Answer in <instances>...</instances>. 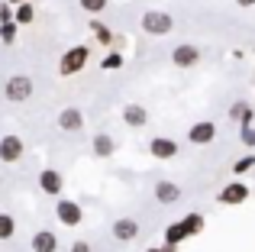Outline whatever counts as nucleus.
Masks as SVG:
<instances>
[{
  "label": "nucleus",
  "mask_w": 255,
  "mask_h": 252,
  "mask_svg": "<svg viewBox=\"0 0 255 252\" xmlns=\"http://www.w3.org/2000/svg\"><path fill=\"white\" fill-rule=\"evenodd\" d=\"M71 252H91V246H87V243L81 240V243H75V246H71Z\"/></svg>",
  "instance_id": "obj_28"
},
{
  "label": "nucleus",
  "mask_w": 255,
  "mask_h": 252,
  "mask_svg": "<svg viewBox=\"0 0 255 252\" xmlns=\"http://www.w3.org/2000/svg\"><path fill=\"white\" fill-rule=\"evenodd\" d=\"M213 139H217V123H210V120H200L187 129V142L191 145H210Z\"/></svg>",
  "instance_id": "obj_5"
},
{
  "label": "nucleus",
  "mask_w": 255,
  "mask_h": 252,
  "mask_svg": "<svg viewBox=\"0 0 255 252\" xmlns=\"http://www.w3.org/2000/svg\"><path fill=\"white\" fill-rule=\"evenodd\" d=\"M91 32L94 39H97L100 45H113V29L107 23H100V19H91Z\"/></svg>",
  "instance_id": "obj_18"
},
{
  "label": "nucleus",
  "mask_w": 255,
  "mask_h": 252,
  "mask_svg": "<svg viewBox=\"0 0 255 252\" xmlns=\"http://www.w3.org/2000/svg\"><path fill=\"white\" fill-rule=\"evenodd\" d=\"M32 19H36V6H32V3L13 6V23H16V26H29Z\"/></svg>",
  "instance_id": "obj_17"
},
{
  "label": "nucleus",
  "mask_w": 255,
  "mask_h": 252,
  "mask_svg": "<svg viewBox=\"0 0 255 252\" xmlns=\"http://www.w3.org/2000/svg\"><path fill=\"white\" fill-rule=\"evenodd\" d=\"M217 201H220V204H230V207H236V204H246V201H249V184L230 181V184H226V188L217 194Z\"/></svg>",
  "instance_id": "obj_8"
},
{
  "label": "nucleus",
  "mask_w": 255,
  "mask_h": 252,
  "mask_svg": "<svg viewBox=\"0 0 255 252\" xmlns=\"http://www.w3.org/2000/svg\"><path fill=\"white\" fill-rule=\"evenodd\" d=\"M181 227L187 230V236H197L200 230H204V217H200V214H187L184 220H181Z\"/></svg>",
  "instance_id": "obj_20"
},
{
  "label": "nucleus",
  "mask_w": 255,
  "mask_h": 252,
  "mask_svg": "<svg viewBox=\"0 0 255 252\" xmlns=\"http://www.w3.org/2000/svg\"><path fill=\"white\" fill-rule=\"evenodd\" d=\"M149 152H152L155 158H162V162H168V158L178 155V142H174L171 136H155V139L149 142Z\"/></svg>",
  "instance_id": "obj_9"
},
{
  "label": "nucleus",
  "mask_w": 255,
  "mask_h": 252,
  "mask_svg": "<svg viewBox=\"0 0 255 252\" xmlns=\"http://www.w3.org/2000/svg\"><path fill=\"white\" fill-rule=\"evenodd\" d=\"M187 240V230L181 227V223H171L168 230H165V243H168V246H178V243H184Z\"/></svg>",
  "instance_id": "obj_19"
},
{
  "label": "nucleus",
  "mask_w": 255,
  "mask_h": 252,
  "mask_svg": "<svg viewBox=\"0 0 255 252\" xmlns=\"http://www.w3.org/2000/svg\"><path fill=\"white\" fill-rule=\"evenodd\" d=\"M249 168H255V152H249V155H243V158H236V165H233V171H236V175H246Z\"/></svg>",
  "instance_id": "obj_24"
},
{
  "label": "nucleus",
  "mask_w": 255,
  "mask_h": 252,
  "mask_svg": "<svg viewBox=\"0 0 255 252\" xmlns=\"http://www.w3.org/2000/svg\"><path fill=\"white\" fill-rule=\"evenodd\" d=\"M171 62H174V68H194V65L200 62V49L191 45V42L174 45V49H171Z\"/></svg>",
  "instance_id": "obj_6"
},
{
  "label": "nucleus",
  "mask_w": 255,
  "mask_h": 252,
  "mask_svg": "<svg viewBox=\"0 0 255 252\" xmlns=\"http://www.w3.org/2000/svg\"><path fill=\"white\" fill-rule=\"evenodd\" d=\"M239 6H255V0H236Z\"/></svg>",
  "instance_id": "obj_29"
},
{
  "label": "nucleus",
  "mask_w": 255,
  "mask_h": 252,
  "mask_svg": "<svg viewBox=\"0 0 255 252\" xmlns=\"http://www.w3.org/2000/svg\"><path fill=\"white\" fill-rule=\"evenodd\" d=\"M113 149H117V142H113L110 132H97V136H94V155L110 158V155H113Z\"/></svg>",
  "instance_id": "obj_16"
},
{
  "label": "nucleus",
  "mask_w": 255,
  "mask_h": 252,
  "mask_svg": "<svg viewBox=\"0 0 255 252\" xmlns=\"http://www.w3.org/2000/svg\"><path fill=\"white\" fill-rule=\"evenodd\" d=\"M0 23H13V6L10 3H0Z\"/></svg>",
  "instance_id": "obj_27"
},
{
  "label": "nucleus",
  "mask_w": 255,
  "mask_h": 252,
  "mask_svg": "<svg viewBox=\"0 0 255 252\" xmlns=\"http://www.w3.org/2000/svg\"><path fill=\"white\" fill-rule=\"evenodd\" d=\"M13 233H16V220L10 214H0V240H10Z\"/></svg>",
  "instance_id": "obj_21"
},
{
  "label": "nucleus",
  "mask_w": 255,
  "mask_h": 252,
  "mask_svg": "<svg viewBox=\"0 0 255 252\" xmlns=\"http://www.w3.org/2000/svg\"><path fill=\"white\" fill-rule=\"evenodd\" d=\"M155 201L158 204H174V201H181V188L174 181H158L155 184Z\"/></svg>",
  "instance_id": "obj_15"
},
{
  "label": "nucleus",
  "mask_w": 255,
  "mask_h": 252,
  "mask_svg": "<svg viewBox=\"0 0 255 252\" xmlns=\"http://www.w3.org/2000/svg\"><path fill=\"white\" fill-rule=\"evenodd\" d=\"M239 139H243V145H249L255 152V126H243V129H239Z\"/></svg>",
  "instance_id": "obj_26"
},
{
  "label": "nucleus",
  "mask_w": 255,
  "mask_h": 252,
  "mask_svg": "<svg viewBox=\"0 0 255 252\" xmlns=\"http://www.w3.org/2000/svg\"><path fill=\"white\" fill-rule=\"evenodd\" d=\"M139 236V223L132 220V217H120L117 223H113V240L120 243H132Z\"/></svg>",
  "instance_id": "obj_10"
},
{
  "label": "nucleus",
  "mask_w": 255,
  "mask_h": 252,
  "mask_svg": "<svg viewBox=\"0 0 255 252\" xmlns=\"http://www.w3.org/2000/svg\"><path fill=\"white\" fill-rule=\"evenodd\" d=\"M10 6H19V3H29V0H6Z\"/></svg>",
  "instance_id": "obj_30"
},
{
  "label": "nucleus",
  "mask_w": 255,
  "mask_h": 252,
  "mask_svg": "<svg viewBox=\"0 0 255 252\" xmlns=\"http://www.w3.org/2000/svg\"><path fill=\"white\" fill-rule=\"evenodd\" d=\"M100 68H107V71H117V68H123V55L120 52H110V55L100 62Z\"/></svg>",
  "instance_id": "obj_25"
},
{
  "label": "nucleus",
  "mask_w": 255,
  "mask_h": 252,
  "mask_svg": "<svg viewBox=\"0 0 255 252\" xmlns=\"http://www.w3.org/2000/svg\"><path fill=\"white\" fill-rule=\"evenodd\" d=\"M123 123H126V126H136V129H139V126L149 123V110L139 107V104H126V107H123Z\"/></svg>",
  "instance_id": "obj_13"
},
{
  "label": "nucleus",
  "mask_w": 255,
  "mask_h": 252,
  "mask_svg": "<svg viewBox=\"0 0 255 252\" xmlns=\"http://www.w3.org/2000/svg\"><path fill=\"white\" fill-rule=\"evenodd\" d=\"M3 94H6V101H13V104L29 101L32 97V78L29 75H10L6 84H3Z\"/></svg>",
  "instance_id": "obj_3"
},
{
  "label": "nucleus",
  "mask_w": 255,
  "mask_h": 252,
  "mask_svg": "<svg viewBox=\"0 0 255 252\" xmlns=\"http://www.w3.org/2000/svg\"><path fill=\"white\" fill-rule=\"evenodd\" d=\"M32 252H58V236L52 230H39L32 236Z\"/></svg>",
  "instance_id": "obj_14"
},
{
  "label": "nucleus",
  "mask_w": 255,
  "mask_h": 252,
  "mask_svg": "<svg viewBox=\"0 0 255 252\" xmlns=\"http://www.w3.org/2000/svg\"><path fill=\"white\" fill-rule=\"evenodd\" d=\"M55 217L62 227H78V223L84 220V210L78 201H68V197H62V201L55 204Z\"/></svg>",
  "instance_id": "obj_4"
},
{
  "label": "nucleus",
  "mask_w": 255,
  "mask_h": 252,
  "mask_svg": "<svg viewBox=\"0 0 255 252\" xmlns=\"http://www.w3.org/2000/svg\"><path fill=\"white\" fill-rule=\"evenodd\" d=\"M78 3H81V10L91 13V16H97V13L107 10V0H78Z\"/></svg>",
  "instance_id": "obj_23"
},
{
  "label": "nucleus",
  "mask_w": 255,
  "mask_h": 252,
  "mask_svg": "<svg viewBox=\"0 0 255 252\" xmlns=\"http://www.w3.org/2000/svg\"><path fill=\"white\" fill-rule=\"evenodd\" d=\"M139 26H142V32H149V36H168L174 29V19L165 10H145L142 19H139Z\"/></svg>",
  "instance_id": "obj_1"
},
{
  "label": "nucleus",
  "mask_w": 255,
  "mask_h": 252,
  "mask_svg": "<svg viewBox=\"0 0 255 252\" xmlns=\"http://www.w3.org/2000/svg\"><path fill=\"white\" fill-rule=\"evenodd\" d=\"M58 126H62L65 132H78L84 126V114L78 107H65L62 114H58Z\"/></svg>",
  "instance_id": "obj_12"
},
{
  "label": "nucleus",
  "mask_w": 255,
  "mask_h": 252,
  "mask_svg": "<svg viewBox=\"0 0 255 252\" xmlns=\"http://www.w3.org/2000/svg\"><path fill=\"white\" fill-rule=\"evenodd\" d=\"M87 58H91V49H87V45H71V49L62 55V62H58V75L62 78L78 75V71L87 65Z\"/></svg>",
  "instance_id": "obj_2"
},
{
  "label": "nucleus",
  "mask_w": 255,
  "mask_h": 252,
  "mask_svg": "<svg viewBox=\"0 0 255 252\" xmlns=\"http://www.w3.org/2000/svg\"><path fill=\"white\" fill-rule=\"evenodd\" d=\"M23 152H26V145H23L19 136H3V139H0V162L16 165L19 158H23Z\"/></svg>",
  "instance_id": "obj_7"
},
{
  "label": "nucleus",
  "mask_w": 255,
  "mask_h": 252,
  "mask_svg": "<svg viewBox=\"0 0 255 252\" xmlns=\"http://www.w3.org/2000/svg\"><path fill=\"white\" fill-rule=\"evenodd\" d=\"M39 188L45 191V194H62V188H65V181H62V175H58L55 168H42L39 171Z\"/></svg>",
  "instance_id": "obj_11"
},
{
  "label": "nucleus",
  "mask_w": 255,
  "mask_h": 252,
  "mask_svg": "<svg viewBox=\"0 0 255 252\" xmlns=\"http://www.w3.org/2000/svg\"><path fill=\"white\" fill-rule=\"evenodd\" d=\"M145 252H165V249H162V246H149Z\"/></svg>",
  "instance_id": "obj_32"
},
{
  "label": "nucleus",
  "mask_w": 255,
  "mask_h": 252,
  "mask_svg": "<svg viewBox=\"0 0 255 252\" xmlns=\"http://www.w3.org/2000/svg\"><path fill=\"white\" fill-rule=\"evenodd\" d=\"M16 32H19V26L16 23H0V42H16Z\"/></svg>",
  "instance_id": "obj_22"
},
{
  "label": "nucleus",
  "mask_w": 255,
  "mask_h": 252,
  "mask_svg": "<svg viewBox=\"0 0 255 252\" xmlns=\"http://www.w3.org/2000/svg\"><path fill=\"white\" fill-rule=\"evenodd\" d=\"M165 252H178V246H168V243H165V246H162Z\"/></svg>",
  "instance_id": "obj_31"
}]
</instances>
